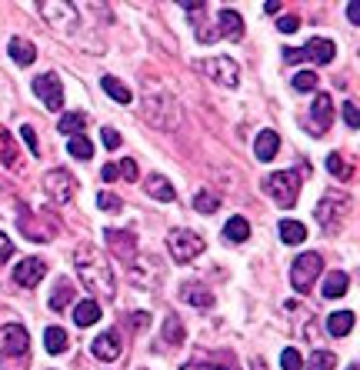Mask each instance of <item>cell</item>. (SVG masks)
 I'll return each mask as SVG.
<instances>
[{
    "label": "cell",
    "instance_id": "cell-7",
    "mask_svg": "<svg viewBox=\"0 0 360 370\" xmlns=\"http://www.w3.org/2000/svg\"><path fill=\"white\" fill-rule=\"evenodd\" d=\"M197 67H200L214 84H220V87H237V84H240V64H237L234 57H207V60H200Z\"/></svg>",
    "mask_w": 360,
    "mask_h": 370
},
{
    "label": "cell",
    "instance_id": "cell-2",
    "mask_svg": "<svg viewBox=\"0 0 360 370\" xmlns=\"http://www.w3.org/2000/svg\"><path fill=\"white\" fill-rule=\"evenodd\" d=\"M264 190L270 194L274 204L287 210V207L297 204V197H301V177L294 170H277V174H270L264 181Z\"/></svg>",
    "mask_w": 360,
    "mask_h": 370
},
{
    "label": "cell",
    "instance_id": "cell-17",
    "mask_svg": "<svg viewBox=\"0 0 360 370\" xmlns=\"http://www.w3.org/2000/svg\"><path fill=\"white\" fill-rule=\"evenodd\" d=\"M310 124H314V133H321L334 124V100L327 93H317L314 104H310Z\"/></svg>",
    "mask_w": 360,
    "mask_h": 370
},
{
    "label": "cell",
    "instance_id": "cell-44",
    "mask_svg": "<svg viewBox=\"0 0 360 370\" xmlns=\"http://www.w3.org/2000/svg\"><path fill=\"white\" fill-rule=\"evenodd\" d=\"M327 170H330L334 177H347V174H350L347 164L341 160V154H327Z\"/></svg>",
    "mask_w": 360,
    "mask_h": 370
},
{
    "label": "cell",
    "instance_id": "cell-22",
    "mask_svg": "<svg viewBox=\"0 0 360 370\" xmlns=\"http://www.w3.org/2000/svg\"><path fill=\"white\" fill-rule=\"evenodd\" d=\"M97 320H100V304H97L94 297L80 300V304L74 307V324L77 327H94Z\"/></svg>",
    "mask_w": 360,
    "mask_h": 370
},
{
    "label": "cell",
    "instance_id": "cell-9",
    "mask_svg": "<svg viewBox=\"0 0 360 370\" xmlns=\"http://www.w3.org/2000/svg\"><path fill=\"white\" fill-rule=\"evenodd\" d=\"M44 194L50 197V201H57V204H70L77 194V181L70 170H64V167H57V170H47L44 174Z\"/></svg>",
    "mask_w": 360,
    "mask_h": 370
},
{
    "label": "cell",
    "instance_id": "cell-8",
    "mask_svg": "<svg viewBox=\"0 0 360 370\" xmlns=\"http://www.w3.org/2000/svg\"><path fill=\"white\" fill-rule=\"evenodd\" d=\"M347 210H350V204H347V197H337V194H327L321 204H317V210H314V217H317V223H321L327 234H334V230H341V223L347 221Z\"/></svg>",
    "mask_w": 360,
    "mask_h": 370
},
{
    "label": "cell",
    "instance_id": "cell-25",
    "mask_svg": "<svg viewBox=\"0 0 360 370\" xmlns=\"http://www.w3.org/2000/svg\"><path fill=\"white\" fill-rule=\"evenodd\" d=\"M354 324H357V317L350 314V311H337V314L327 317V331H330V337H347V333L354 331Z\"/></svg>",
    "mask_w": 360,
    "mask_h": 370
},
{
    "label": "cell",
    "instance_id": "cell-23",
    "mask_svg": "<svg viewBox=\"0 0 360 370\" xmlns=\"http://www.w3.org/2000/svg\"><path fill=\"white\" fill-rule=\"evenodd\" d=\"M144 190L151 194L153 201H164V204H171L173 197H177V190L171 187V181H167V177H160V174H153V177H147V184H144Z\"/></svg>",
    "mask_w": 360,
    "mask_h": 370
},
{
    "label": "cell",
    "instance_id": "cell-39",
    "mask_svg": "<svg viewBox=\"0 0 360 370\" xmlns=\"http://www.w3.org/2000/svg\"><path fill=\"white\" fill-rule=\"evenodd\" d=\"M220 207V201L214 197V194H207V190H200L197 197H193V210H200V214H214Z\"/></svg>",
    "mask_w": 360,
    "mask_h": 370
},
{
    "label": "cell",
    "instance_id": "cell-26",
    "mask_svg": "<svg viewBox=\"0 0 360 370\" xmlns=\"http://www.w3.org/2000/svg\"><path fill=\"white\" fill-rule=\"evenodd\" d=\"M347 287H350V277L343 274V270H334V274H327L323 277V297H343L347 294Z\"/></svg>",
    "mask_w": 360,
    "mask_h": 370
},
{
    "label": "cell",
    "instance_id": "cell-15",
    "mask_svg": "<svg viewBox=\"0 0 360 370\" xmlns=\"http://www.w3.org/2000/svg\"><path fill=\"white\" fill-rule=\"evenodd\" d=\"M91 351H94L97 360H104V364H114L117 357H120V333L117 331H104L100 337H97L94 344H91Z\"/></svg>",
    "mask_w": 360,
    "mask_h": 370
},
{
    "label": "cell",
    "instance_id": "cell-34",
    "mask_svg": "<svg viewBox=\"0 0 360 370\" xmlns=\"http://www.w3.org/2000/svg\"><path fill=\"white\" fill-rule=\"evenodd\" d=\"M184 300H187V304H193V307H210V304H214V294H210L207 287H197V284H193V287H184Z\"/></svg>",
    "mask_w": 360,
    "mask_h": 370
},
{
    "label": "cell",
    "instance_id": "cell-10",
    "mask_svg": "<svg viewBox=\"0 0 360 370\" xmlns=\"http://www.w3.org/2000/svg\"><path fill=\"white\" fill-rule=\"evenodd\" d=\"M321 270H323L321 254H301V257L294 260V267H290V284H294V290H297V294L310 290L314 280L321 277Z\"/></svg>",
    "mask_w": 360,
    "mask_h": 370
},
{
    "label": "cell",
    "instance_id": "cell-52",
    "mask_svg": "<svg viewBox=\"0 0 360 370\" xmlns=\"http://www.w3.org/2000/svg\"><path fill=\"white\" fill-rule=\"evenodd\" d=\"M184 370H227V367H217V364H184Z\"/></svg>",
    "mask_w": 360,
    "mask_h": 370
},
{
    "label": "cell",
    "instance_id": "cell-31",
    "mask_svg": "<svg viewBox=\"0 0 360 370\" xmlns=\"http://www.w3.org/2000/svg\"><path fill=\"white\" fill-rule=\"evenodd\" d=\"M100 87H104V93H111L117 104H131V100H133V93L127 91V87H124V84H120L117 77H111V74L100 77Z\"/></svg>",
    "mask_w": 360,
    "mask_h": 370
},
{
    "label": "cell",
    "instance_id": "cell-5",
    "mask_svg": "<svg viewBox=\"0 0 360 370\" xmlns=\"http://www.w3.org/2000/svg\"><path fill=\"white\" fill-rule=\"evenodd\" d=\"M284 60L287 64H330L334 60V40H323V37H314L307 40L301 50L294 47H284Z\"/></svg>",
    "mask_w": 360,
    "mask_h": 370
},
{
    "label": "cell",
    "instance_id": "cell-43",
    "mask_svg": "<svg viewBox=\"0 0 360 370\" xmlns=\"http://www.w3.org/2000/svg\"><path fill=\"white\" fill-rule=\"evenodd\" d=\"M117 177H124V181H137V160H131V157H124L120 164H117Z\"/></svg>",
    "mask_w": 360,
    "mask_h": 370
},
{
    "label": "cell",
    "instance_id": "cell-42",
    "mask_svg": "<svg viewBox=\"0 0 360 370\" xmlns=\"http://www.w3.org/2000/svg\"><path fill=\"white\" fill-rule=\"evenodd\" d=\"M343 120H347V127H350V130H357V127H360L357 100H343Z\"/></svg>",
    "mask_w": 360,
    "mask_h": 370
},
{
    "label": "cell",
    "instance_id": "cell-33",
    "mask_svg": "<svg viewBox=\"0 0 360 370\" xmlns=\"http://www.w3.org/2000/svg\"><path fill=\"white\" fill-rule=\"evenodd\" d=\"M67 150H70V157H74V160H84V164L94 157V144H91L84 133H80V137H70V140H67Z\"/></svg>",
    "mask_w": 360,
    "mask_h": 370
},
{
    "label": "cell",
    "instance_id": "cell-13",
    "mask_svg": "<svg viewBox=\"0 0 360 370\" xmlns=\"http://www.w3.org/2000/svg\"><path fill=\"white\" fill-rule=\"evenodd\" d=\"M34 93L40 97V104H44L47 111H57L60 104H64V87H60L57 74H40V77H34Z\"/></svg>",
    "mask_w": 360,
    "mask_h": 370
},
{
    "label": "cell",
    "instance_id": "cell-36",
    "mask_svg": "<svg viewBox=\"0 0 360 370\" xmlns=\"http://www.w3.org/2000/svg\"><path fill=\"white\" fill-rule=\"evenodd\" d=\"M337 367V357L330 351H314V357L303 364V370H334Z\"/></svg>",
    "mask_w": 360,
    "mask_h": 370
},
{
    "label": "cell",
    "instance_id": "cell-4",
    "mask_svg": "<svg viewBox=\"0 0 360 370\" xmlns=\"http://www.w3.org/2000/svg\"><path fill=\"white\" fill-rule=\"evenodd\" d=\"M167 250H171V257L177 260V263H190L193 257L204 254V237H200L197 230L177 227V230H171V237H167Z\"/></svg>",
    "mask_w": 360,
    "mask_h": 370
},
{
    "label": "cell",
    "instance_id": "cell-24",
    "mask_svg": "<svg viewBox=\"0 0 360 370\" xmlns=\"http://www.w3.org/2000/svg\"><path fill=\"white\" fill-rule=\"evenodd\" d=\"M160 344H167V347H180V344H184V324H180V317H173V314L164 317Z\"/></svg>",
    "mask_w": 360,
    "mask_h": 370
},
{
    "label": "cell",
    "instance_id": "cell-49",
    "mask_svg": "<svg viewBox=\"0 0 360 370\" xmlns=\"http://www.w3.org/2000/svg\"><path fill=\"white\" fill-rule=\"evenodd\" d=\"M147 317L151 314H144V311H140V314H131V327L133 331H147V324H151Z\"/></svg>",
    "mask_w": 360,
    "mask_h": 370
},
{
    "label": "cell",
    "instance_id": "cell-3",
    "mask_svg": "<svg viewBox=\"0 0 360 370\" xmlns=\"http://www.w3.org/2000/svg\"><path fill=\"white\" fill-rule=\"evenodd\" d=\"M144 117H147L157 130H173L180 124V107L173 104L171 93H153V97L144 100Z\"/></svg>",
    "mask_w": 360,
    "mask_h": 370
},
{
    "label": "cell",
    "instance_id": "cell-37",
    "mask_svg": "<svg viewBox=\"0 0 360 370\" xmlns=\"http://www.w3.org/2000/svg\"><path fill=\"white\" fill-rule=\"evenodd\" d=\"M290 84H294V91L297 93H314L317 91V74H314V71H297Z\"/></svg>",
    "mask_w": 360,
    "mask_h": 370
},
{
    "label": "cell",
    "instance_id": "cell-53",
    "mask_svg": "<svg viewBox=\"0 0 360 370\" xmlns=\"http://www.w3.org/2000/svg\"><path fill=\"white\" fill-rule=\"evenodd\" d=\"M264 14L270 17V14H281V3H264Z\"/></svg>",
    "mask_w": 360,
    "mask_h": 370
},
{
    "label": "cell",
    "instance_id": "cell-35",
    "mask_svg": "<svg viewBox=\"0 0 360 370\" xmlns=\"http://www.w3.org/2000/svg\"><path fill=\"white\" fill-rule=\"evenodd\" d=\"M0 164L3 167H17V147L10 140V133L0 127Z\"/></svg>",
    "mask_w": 360,
    "mask_h": 370
},
{
    "label": "cell",
    "instance_id": "cell-40",
    "mask_svg": "<svg viewBox=\"0 0 360 370\" xmlns=\"http://www.w3.org/2000/svg\"><path fill=\"white\" fill-rule=\"evenodd\" d=\"M281 367L284 370H303V357L294 347H287L284 353H281Z\"/></svg>",
    "mask_w": 360,
    "mask_h": 370
},
{
    "label": "cell",
    "instance_id": "cell-45",
    "mask_svg": "<svg viewBox=\"0 0 360 370\" xmlns=\"http://www.w3.org/2000/svg\"><path fill=\"white\" fill-rule=\"evenodd\" d=\"M100 140H104V147H107V150H117V147H120V133H117L114 127H104V130H100Z\"/></svg>",
    "mask_w": 360,
    "mask_h": 370
},
{
    "label": "cell",
    "instance_id": "cell-30",
    "mask_svg": "<svg viewBox=\"0 0 360 370\" xmlns=\"http://www.w3.org/2000/svg\"><path fill=\"white\" fill-rule=\"evenodd\" d=\"M277 234H281V241L284 243H303L307 241V227H303L301 221H281Z\"/></svg>",
    "mask_w": 360,
    "mask_h": 370
},
{
    "label": "cell",
    "instance_id": "cell-19",
    "mask_svg": "<svg viewBox=\"0 0 360 370\" xmlns=\"http://www.w3.org/2000/svg\"><path fill=\"white\" fill-rule=\"evenodd\" d=\"M217 34H220V37H227V40H234V44H237V40H244V20H240V14H237V10H220V14H217Z\"/></svg>",
    "mask_w": 360,
    "mask_h": 370
},
{
    "label": "cell",
    "instance_id": "cell-1",
    "mask_svg": "<svg viewBox=\"0 0 360 370\" xmlns=\"http://www.w3.org/2000/svg\"><path fill=\"white\" fill-rule=\"evenodd\" d=\"M74 267L84 287L94 290L97 297H114L117 294V280H114V270H111V260L104 257L97 250L94 243H80L74 250Z\"/></svg>",
    "mask_w": 360,
    "mask_h": 370
},
{
    "label": "cell",
    "instance_id": "cell-47",
    "mask_svg": "<svg viewBox=\"0 0 360 370\" xmlns=\"http://www.w3.org/2000/svg\"><path fill=\"white\" fill-rule=\"evenodd\" d=\"M277 27H281V34H294L297 27H301V17H294V14H287V17L277 20Z\"/></svg>",
    "mask_w": 360,
    "mask_h": 370
},
{
    "label": "cell",
    "instance_id": "cell-28",
    "mask_svg": "<svg viewBox=\"0 0 360 370\" xmlns=\"http://www.w3.org/2000/svg\"><path fill=\"white\" fill-rule=\"evenodd\" d=\"M70 300H74V284L60 277L57 287H54V294H50V311H57V314H60V311H64Z\"/></svg>",
    "mask_w": 360,
    "mask_h": 370
},
{
    "label": "cell",
    "instance_id": "cell-27",
    "mask_svg": "<svg viewBox=\"0 0 360 370\" xmlns=\"http://www.w3.org/2000/svg\"><path fill=\"white\" fill-rule=\"evenodd\" d=\"M247 237H250V223H247L244 217H230V221L224 223V241L227 243H244Z\"/></svg>",
    "mask_w": 360,
    "mask_h": 370
},
{
    "label": "cell",
    "instance_id": "cell-48",
    "mask_svg": "<svg viewBox=\"0 0 360 370\" xmlns=\"http://www.w3.org/2000/svg\"><path fill=\"white\" fill-rule=\"evenodd\" d=\"M10 254H14V243H10V237L0 230V263H3V260H10Z\"/></svg>",
    "mask_w": 360,
    "mask_h": 370
},
{
    "label": "cell",
    "instance_id": "cell-50",
    "mask_svg": "<svg viewBox=\"0 0 360 370\" xmlns=\"http://www.w3.org/2000/svg\"><path fill=\"white\" fill-rule=\"evenodd\" d=\"M100 177H104L107 184H111V181H117V164H107L104 170H100Z\"/></svg>",
    "mask_w": 360,
    "mask_h": 370
},
{
    "label": "cell",
    "instance_id": "cell-51",
    "mask_svg": "<svg viewBox=\"0 0 360 370\" xmlns=\"http://www.w3.org/2000/svg\"><path fill=\"white\" fill-rule=\"evenodd\" d=\"M347 17L350 24H360V3H347Z\"/></svg>",
    "mask_w": 360,
    "mask_h": 370
},
{
    "label": "cell",
    "instance_id": "cell-41",
    "mask_svg": "<svg viewBox=\"0 0 360 370\" xmlns=\"http://www.w3.org/2000/svg\"><path fill=\"white\" fill-rule=\"evenodd\" d=\"M217 37H220V34H217V27H214L210 20H200V24H197V40H200V44H214Z\"/></svg>",
    "mask_w": 360,
    "mask_h": 370
},
{
    "label": "cell",
    "instance_id": "cell-54",
    "mask_svg": "<svg viewBox=\"0 0 360 370\" xmlns=\"http://www.w3.org/2000/svg\"><path fill=\"white\" fill-rule=\"evenodd\" d=\"M350 370H357V364H350Z\"/></svg>",
    "mask_w": 360,
    "mask_h": 370
},
{
    "label": "cell",
    "instance_id": "cell-11",
    "mask_svg": "<svg viewBox=\"0 0 360 370\" xmlns=\"http://www.w3.org/2000/svg\"><path fill=\"white\" fill-rule=\"evenodd\" d=\"M20 230H23V234H30V241L47 243L60 230V223H57V217H54L50 210H37V214H30V221H27V217H20Z\"/></svg>",
    "mask_w": 360,
    "mask_h": 370
},
{
    "label": "cell",
    "instance_id": "cell-29",
    "mask_svg": "<svg viewBox=\"0 0 360 370\" xmlns=\"http://www.w3.org/2000/svg\"><path fill=\"white\" fill-rule=\"evenodd\" d=\"M44 344H47L50 353H64L70 347V337H67L64 327H47V331H44Z\"/></svg>",
    "mask_w": 360,
    "mask_h": 370
},
{
    "label": "cell",
    "instance_id": "cell-14",
    "mask_svg": "<svg viewBox=\"0 0 360 370\" xmlns=\"http://www.w3.org/2000/svg\"><path fill=\"white\" fill-rule=\"evenodd\" d=\"M137 267H131V280L137 284V287H147V290H153L157 284H160V277H164V270H160V263L153 257H140L133 260Z\"/></svg>",
    "mask_w": 360,
    "mask_h": 370
},
{
    "label": "cell",
    "instance_id": "cell-6",
    "mask_svg": "<svg viewBox=\"0 0 360 370\" xmlns=\"http://www.w3.org/2000/svg\"><path fill=\"white\" fill-rule=\"evenodd\" d=\"M37 10H40V17L47 20L54 30H60V34H70L77 24H80V20H77V7L67 3V0H44Z\"/></svg>",
    "mask_w": 360,
    "mask_h": 370
},
{
    "label": "cell",
    "instance_id": "cell-20",
    "mask_svg": "<svg viewBox=\"0 0 360 370\" xmlns=\"http://www.w3.org/2000/svg\"><path fill=\"white\" fill-rule=\"evenodd\" d=\"M7 54H10V60H14V64H20V67H30V64L37 60V47H34L27 37H10V44H7Z\"/></svg>",
    "mask_w": 360,
    "mask_h": 370
},
{
    "label": "cell",
    "instance_id": "cell-38",
    "mask_svg": "<svg viewBox=\"0 0 360 370\" xmlns=\"http://www.w3.org/2000/svg\"><path fill=\"white\" fill-rule=\"evenodd\" d=\"M97 207H100V210H107V214H120V210H124V201H120L117 194L100 190V194H97Z\"/></svg>",
    "mask_w": 360,
    "mask_h": 370
},
{
    "label": "cell",
    "instance_id": "cell-32",
    "mask_svg": "<svg viewBox=\"0 0 360 370\" xmlns=\"http://www.w3.org/2000/svg\"><path fill=\"white\" fill-rule=\"evenodd\" d=\"M84 124H87V117H84V113H64V117H60V124H57V133H64V137H80Z\"/></svg>",
    "mask_w": 360,
    "mask_h": 370
},
{
    "label": "cell",
    "instance_id": "cell-12",
    "mask_svg": "<svg viewBox=\"0 0 360 370\" xmlns=\"http://www.w3.org/2000/svg\"><path fill=\"white\" fill-rule=\"evenodd\" d=\"M27 353H30V333L23 331L20 324H10V327H3V353H0V364H7L10 357L23 360Z\"/></svg>",
    "mask_w": 360,
    "mask_h": 370
},
{
    "label": "cell",
    "instance_id": "cell-18",
    "mask_svg": "<svg viewBox=\"0 0 360 370\" xmlns=\"http://www.w3.org/2000/svg\"><path fill=\"white\" fill-rule=\"evenodd\" d=\"M107 243H111V254L120 260H137V237L127 230H107Z\"/></svg>",
    "mask_w": 360,
    "mask_h": 370
},
{
    "label": "cell",
    "instance_id": "cell-21",
    "mask_svg": "<svg viewBox=\"0 0 360 370\" xmlns=\"http://www.w3.org/2000/svg\"><path fill=\"white\" fill-rule=\"evenodd\" d=\"M277 150H281V133H277V130H260V137H257V144H254L257 160H274Z\"/></svg>",
    "mask_w": 360,
    "mask_h": 370
},
{
    "label": "cell",
    "instance_id": "cell-46",
    "mask_svg": "<svg viewBox=\"0 0 360 370\" xmlns=\"http://www.w3.org/2000/svg\"><path fill=\"white\" fill-rule=\"evenodd\" d=\"M20 137H23V144L30 147V154L37 157V133H34V127H30V124H23V127H20Z\"/></svg>",
    "mask_w": 360,
    "mask_h": 370
},
{
    "label": "cell",
    "instance_id": "cell-16",
    "mask_svg": "<svg viewBox=\"0 0 360 370\" xmlns=\"http://www.w3.org/2000/svg\"><path fill=\"white\" fill-rule=\"evenodd\" d=\"M44 274H47V263L40 257H27L23 263L14 267V280H17L20 287H34V284H40Z\"/></svg>",
    "mask_w": 360,
    "mask_h": 370
}]
</instances>
